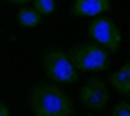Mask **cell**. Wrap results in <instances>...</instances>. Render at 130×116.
<instances>
[{
  "mask_svg": "<svg viewBox=\"0 0 130 116\" xmlns=\"http://www.w3.org/2000/svg\"><path fill=\"white\" fill-rule=\"evenodd\" d=\"M29 105L34 116H70L72 101L63 89L52 83H36L29 94Z\"/></svg>",
  "mask_w": 130,
  "mask_h": 116,
  "instance_id": "6da1fadb",
  "label": "cell"
},
{
  "mask_svg": "<svg viewBox=\"0 0 130 116\" xmlns=\"http://www.w3.org/2000/svg\"><path fill=\"white\" fill-rule=\"evenodd\" d=\"M108 54H110L108 49L94 45V42H83L70 52V60L78 72H105L110 65Z\"/></svg>",
  "mask_w": 130,
  "mask_h": 116,
  "instance_id": "7a4b0ae2",
  "label": "cell"
},
{
  "mask_svg": "<svg viewBox=\"0 0 130 116\" xmlns=\"http://www.w3.org/2000/svg\"><path fill=\"white\" fill-rule=\"evenodd\" d=\"M43 69L54 83H74L78 78V69L72 65L70 56L61 49H50L43 56Z\"/></svg>",
  "mask_w": 130,
  "mask_h": 116,
  "instance_id": "3957f363",
  "label": "cell"
},
{
  "mask_svg": "<svg viewBox=\"0 0 130 116\" xmlns=\"http://www.w3.org/2000/svg\"><path fill=\"white\" fill-rule=\"evenodd\" d=\"M88 36L94 45L103 47L108 52H117L119 45H121V31L119 27L108 20V18H94L88 27Z\"/></svg>",
  "mask_w": 130,
  "mask_h": 116,
  "instance_id": "277c9868",
  "label": "cell"
},
{
  "mask_svg": "<svg viewBox=\"0 0 130 116\" xmlns=\"http://www.w3.org/2000/svg\"><path fill=\"white\" fill-rule=\"evenodd\" d=\"M81 101L85 107H90V109H103L108 101H110V94H108V87H105L103 80H99V78H92L90 83H85V87L81 89Z\"/></svg>",
  "mask_w": 130,
  "mask_h": 116,
  "instance_id": "5b68a950",
  "label": "cell"
},
{
  "mask_svg": "<svg viewBox=\"0 0 130 116\" xmlns=\"http://www.w3.org/2000/svg\"><path fill=\"white\" fill-rule=\"evenodd\" d=\"M110 0H74L72 5V13L74 16H83V18H96L101 13L110 11Z\"/></svg>",
  "mask_w": 130,
  "mask_h": 116,
  "instance_id": "8992f818",
  "label": "cell"
},
{
  "mask_svg": "<svg viewBox=\"0 0 130 116\" xmlns=\"http://www.w3.org/2000/svg\"><path fill=\"white\" fill-rule=\"evenodd\" d=\"M110 85H112L119 94L130 96V65H123L119 72L110 74Z\"/></svg>",
  "mask_w": 130,
  "mask_h": 116,
  "instance_id": "52a82bcc",
  "label": "cell"
},
{
  "mask_svg": "<svg viewBox=\"0 0 130 116\" xmlns=\"http://www.w3.org/2000/svg\"><path fill=\"white\" fill-rule=\"evenodd\" d=\"M18 22L23 27H38L40 25V13L34 7H20L18 9Z\"/></svg>",
  "mask_w": 130,
  "mask_h": 116,
  "instance_id": "ba28073f",
  "label": "cell"
},
{
  "mask_svg": "<svg viewBox=\"0 0 130 116\" xmlns=\"http://www.w3.org/2000/svg\"><path fill=\"white\" fill-rule=\"evenodd\" d=\"M34 2H36L34 9H36L40 16H43V13H52L54 9H56V2H54V0H34Z\"/></svg>",
  "mask_w": 130,
  "mask_h": 116,
  "instance_id": "9c48e42d",
  "label": "cell"
},
{
  "mask_svg": "<svg viewBox=\"0 0 130 116\" xmlns=\"http://www.w3.org/2000/svg\"><path fill=\"white\" fill-rule=\"evenodd\" d=\"M112 116H130V105L128 103H119L112 109Z\"/></svg>",
  "mask_w": 130,
  "mask_h": 116,
  "instance_id": "30bf717a",
  "label": "cell"
},
{
  "mask_svg": "<svg viewBox=\"0 0 130 116\" xmlns=\"http://www.w3.org/2000/svg\"><path fill=\"white\" fill-rule=\"evenodd\" d=\"M0 116H9V109H7L5 103H0Z\"/></svg>",
  "mask_w": 130,
  "mask_h": 116,
  "instance_id": "8fae6325",
  "label": "cell"
},
{
  "mask_svg": "<svg viewBox=\"0 0 130 116\" xmlns=\"http://www.w3.org/2000/svg\"><path fill=\"white\" fill-rule=\"evenodd\" d=\"M9 2H13V5H27V2H34V0H9Z\"/></svg>",
  "mask_w": 130,
  "mask_h": 116,
  "instance_id": "7c38bea8",
  "label": "cell"
}]
</instances>
